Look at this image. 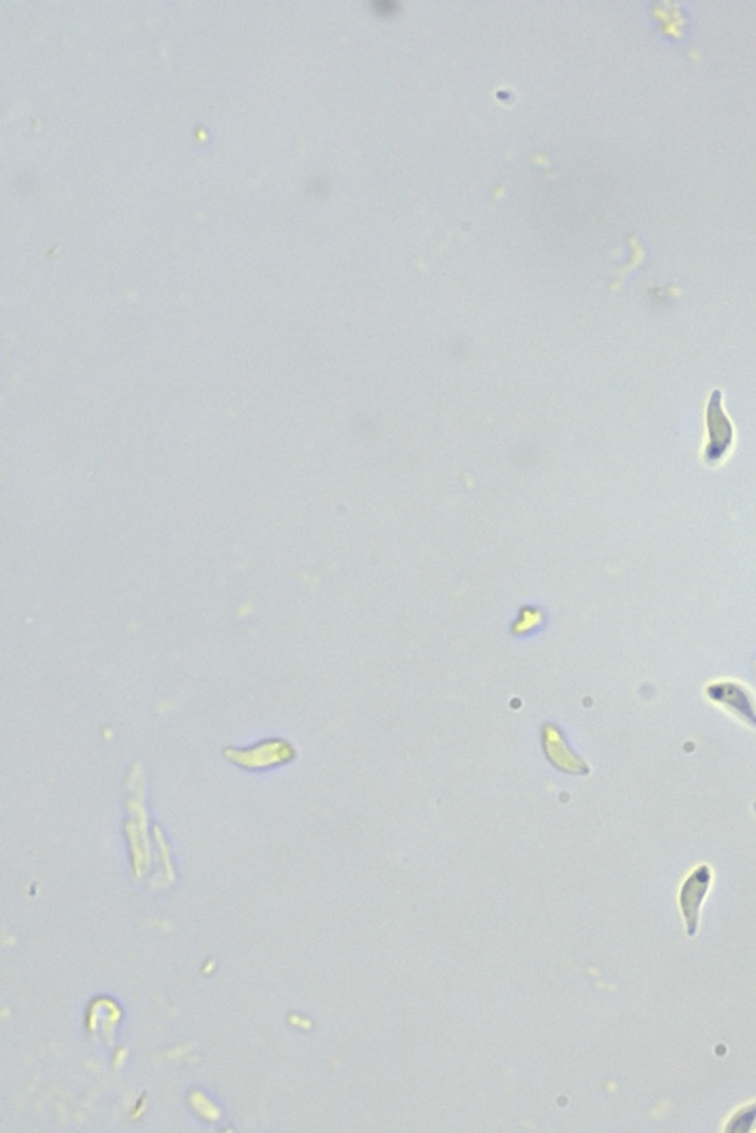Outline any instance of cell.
I'll return each instance as SVG.
<instances>
[{
  "label": "cell",
  "instance_id": "obj_3",
  "mask_svg": "<svg viewBox=\"0 0 756 1133\" xmlns=\"http://www.w3.org/2000/svg\"><path fill=\"white\" fill-rule=\"evenodd\" d=\"M755 1119L756 1104L752 1105V1107L743 1108L740 1113H737L736 1117L731 1120V1126H728L727 1131H745V1123H749V1125H751V1123L754 1122Z\"/></svg>",
  "mask_w": 756,
  "mask_h": 1133
},
{
  "label": "cell",
  "instance_id": "obj_2",
  "mask_svg": "<svg viewBox=\"0 0 756 1133\" xmlns=\"http://www.w3.org/2000/svg\"><path fill=\"white\" fill-rule=\"evenodd\" d=\"M711 881V868L703 865L700 866V868L694 869L692 875L687 878L686 883L681 887V912H683L687 931H689L690 936L696 934L697 925H699L700 906H702L706 893L709 892Z\"/></svg>",
  "mask_w": 756,
  "mask_h": 1133
},
{
  "label": "cell",
  "instance_id": "obj_1",
  "mask_svg": "<svg viewBox=\"0 0 756 1133\" xmlns=\"http://www.w3.org/2000/svg\"><path fill=\"white\" fill-rule=\"evenodd\" d=\"M720 399V391H714L708 405V414H706L709 442L705 448V462H708V464H720L725 459L728 452L724 449L723 443L728 449H731V445H733L734 428L727 414L723 411V403Z\"/></svg>",
  "mask_w": 756,
  "mask_h": 1133
}]
</instances>
